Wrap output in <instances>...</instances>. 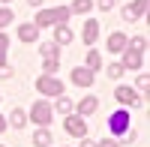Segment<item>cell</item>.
<instances>
[{"label": "cell", "instance_id": "16", "mask_svg": "<svg viewBox=\"0 0 150 147\" xmlns=\"http://www.w3.org/2000/svg\"><path fill=\"white\" fill-rule=\"evenodd\" d=\"M33 144H36V147H48V144H51V135H48L45 129H39V132L33 135Z\"/></svg>", "mask_w": 150, "mask_h": 147}, {"label": "cell", "instance_id": "24", "mask_svg": "<svg viewBox=\"0 0 150 147\" xmlns=\"http://www.w3.org/2000/svg\"><path fill=\"white\" fill-rule=\"evenodd\" d=\"M6 48H9V39L0 33V63H3V57H6Z\"/></svg>", "mask_w": 150, "mask_h": 147}, {"label": "cell", "instance_id": "30", "mask_svg": "<svg viewBox=\"0 0 150 147\" xmlns=\"http://www.w3.org/2000/svg\"><path fill=\"white\" fill-rule=\"evenodd\" d=\"M3 129H6V120H3V117H0V132H3Z\"/></svg>", "mask_w": 150, "mask_h": 147}, {"label": "cell", "instance_id": "25", "mask_svg": "<svg viewBox=\"0 0 150 147\" xmlns=\"http://www.w3.org/2000/svg\"><path fill=\"white\" fill-rule=\"evenodd\" d=\"M51 72H57V60H45V75H51Z\"/></svg>", "mask_w": 150, "mask_h": 147}, {"label": "cell", "instance_id": "10", "mask_svg": "<svg viewBox=\"0 0 150 147\" xmlns=\"http://www.w3.org/2000/svg\"><path fill=\"white\" fill-rule=\"evenodd\" d=\"M96 36H99V21H93V18H90V21H84V33H81V39L90 45Z\"/></svg>", "mask_w": 150, "mask_h": 147}, {"label": "cell", "instance_id": "2", "mask_svg": "<svg viewBox=\"0 0 150 147\" xmlns=\"http://www.w3.org/2000/svg\"><path fill=\"white\" fill-rule=\"evenodd\" d=\"M36 90L45 93V96H63V84H60L57 78H51V75H42L39 81H36Z\"/></svg>", "mask_w": 150, "mask_h": 147}, {"label": "cell", "instance_id": "1", "mask_svg": "<svg viewBox=\"0 0 150 147\" xmlns=\"http://www.w3.org/2000/svg\"><path fill=\"white\" fill-rule=\"evenodd\" d=\"M69 15H72L69 6H57V9H45V12H39L33 24H36V27H42V24H66Z\"/></svg>", "mask_w": 150, "mask_h": 147}, {"label": "cell", "instance_id": "7", "mask_svg": "<svg viewBox=\"0 0 150 147\" xmlns=\"http://www.w3.org/2000/svg\"><path fill=\"white\" fill-rule=\"evenodd\" d=\"M36 36H39V27H36V24H21L18 27V39L21 42H36Z\"/></svg>", "mask_w": 150, "mask_h": 147}, {"label": "cell", "instance_id": "22", "mask_svg": "<svg viewBox=\"0 0 150 147\" xmlns=\"http://www.w3.org/2000/svg\"><path fill=\"white\" fill-rule=\"evenodd\" d=\"M12 24V9H0V27Z\"/></svg>", "mask_w": 150, "mask_h": 147}, {"label": "cell", "instance_id": "9", "mask_svg": "<svg viewBox=\"0 0 150 147\" xmlns=\"http://www.w3.org/2000/svg\"><path fill=\"white\" fill-rule=\"evenodd\" d=\"M72 81L78 84V87H90V84H93V72L90 69H75L72 72Z\"/></svg>", "mask_w": 150, "mask_h": 147}, {"label": "cell", "instance_id": "17", "mask_svg": "<svg viewBox=\"0 0 150 147\" xmlns=\"http://www.w3.org/2000/svg\"><path fill=\"white\" fill-rule=\"evenodd\" d=\"M9 120H12V126H15V129H21L24 123H27V120H24V111H21V108H15V111H12V117H9Z\"/></svg>", "mask_w": 150, "mask_h": 147}, {"label": "cell", "instance_id": "29", "mask_svg": "<svg viewBox=\"0 0 150 147\" xmlns=\"http://www.w3.org/2000/svg\"><path fill=\"white\" fill-rule=\"evenodd\" d=\"M27 3H30V6H39V3H42V0H27Z\"/></svg>", "mask_w": 150, "mask_h": 147}, {"label": "cell", "instance_id": "21", "mask_svg": "<svg viewBox=\"0 0 150 147\" xmlns=\"http://www.w3.org/2000/svg\"><path fill=\"white\" fill-rule=\"evenodd\" d=\"M39 51H42V54H45L48 60H57V45H42Z\"/></svg>", "mask_w": 150, "mask_h": 147}, {"label": "cell", "instance_id": "20", "mask_svg": "<svg viewBox=\"0 0 150 147\" xmlns=\"http://www.w3.org/2000/svg\"><path fill=\"white\" fill-rule=\"evenodd\" d=\"M57 111H60V114H69V111H72V102L60 96V99H57Z\"/></svg>", "mask_w": 150, "mask_h": 147}, {"label": "cell", "instance_id": "3", "mask_svg": "<svg viewBox=\"0 0 150 147\" xmlns=\"http://www.w3.org/2000/svg\"><path fill=\"white\" fill-rule=\"evenodd\" d=\"M30 117H33L39 126H48V123H51V105H48V102H33Z\"/></svg>", "mask_w": 150, "mask_h": 147}, {"label": "cell", "instance_id": "4", "mask_svg": "<svg viewBox=\"0 0 150 147\" xmlns=\"http://www.w3.org/2000/svg\"><path fill=\"white\" fill-rule=\"evenodd\" d=\"M66 132L69 135H75V138H84L87 135V123H84V117H72V114H66Z\"/></svg>", "mask_w": 150, "mask_h": 147}, {"label": "cell", "instance_id": "12", "mask_svg": "<svg viewBox=\"0 0 150 147\" xmlns=\"http://www.w3.org/2000/svg\"><path fill=\"white\" fill-rule=\"evenodd\" d=\"M69 39H72V30L66 27V24H57V30H54V42H57V45H69Z\"/></svg>", "mask_w": 150, "mask_h": 147}, {"label": "cell", "instance_id": "19", "mask_svg": "<svg viewBox=\"0 0 150 147\" xmlns=\"http://www.w3.org/2000/svg\"><path fill=\"white\" fill-rule=\"evenodd\" d=\"M123 72H126V69H123V63H111V66H108V78H120Z\"/></svg>", "mask_w": 150, "mask_h": 147}, {"label": "cell", "instance_id": "18", "mask_svg": "<svg viewBox=\"0 0 150 147\" xmlns=\"http://www.w3.org/2000/svg\"><path fill=\"white\" fill-rule=\"evenodd\" d=\"M99 63H102V57H99V51H90V54H87V69H99Z\"/></svg>", "mask_w": 150, "mask_h": 147}, {"label": "cell", "instance_id": "23", "mask_svg": "<svg viewBox=\"0 0 150 147\" xmlns=\"http://www.w3.org/2000/svg\"><path fill=\"white\" fill-rule=\"evenodd\" d=\"M144 45H147L144 36H135V39H132V51H144Z\"/></svg>", "mask_w": 150, "mask_h": 147}, {"label": "cell", "instance_id": "14", "mask_svg": "<svg viewBox=\"0 0 150 147\" xmlns=\"http://www.w3.org/2000/svg\"><path fill=\"white\" fill-rule=\"evenodd\" d=\"M96 111V99H93V96H84V99L78 102V114L84 117V114H93Z\"/></svg>", "mask_w": 150, "mask_h": 147}, {"label": "cell", "instance_id": "6", "mask_svg": "<svg viewBox=\"0 0 150 147\" xmlns=\"http://www.w3.org/2000/svg\"><path fill=\"white\" fill-rule=\"evenodd\" d=\"M144 9H147V0H135L132 6L123 9V18H126V21H135L138 15H144Z\"/></svg>", "mask_w": 150, "mask_h": 147}, {"label": "cell", "instance_id": "28", "mask_svg": "<svg viewBox=\"0 0 150 147\" xmlns=\"http://www.w3.org/2000/svg\"><path fill=\"white\" fill-rule=\"evenodd\" d=\"M96 147H117V141H108V138H105V141H99Z\"/></svg>", "mask_w": 150, "mask_h": 147}, {"label": "cell", "instance_id": "8", "mask_svg": "<svg viewBox=\"0 0 150 147\" xmlns=\"http://www.w3.org/2000/svg\"><path fill=\"white\" fill-rule=\"evenodd\" d=\"M114 96H117L123 105H138V93H135L132 87H117V93H114Z\"/></svg>", "mask_w": 150, "mask_h": 147}, {"label": "cell", "instance_id": "5", "mask_svg": "<svg viewBox=\"0 0 150 147\" xmlns=\"http://www.w3.org/2000/svg\"><path fill=\"white\" fill-rule=\"evenodd\" d=\"M126 129H129V114L126 111H114V114H111V132L123 135Z\"/></svg>", "mask_w": 150, "mask_h": 147}, {"label": "cell", "instance_id": "15", "mask_svg": "<svg viewBox=\"0 0 150 147\" xmlns=\"http://www.w3.org/2000/svg\"><path fill=\"white\" fill-rule=\"evenodd\" d=\"M93 9V0H75V3L69 6V12H78V15H84V12Z\"/></svg>", "mask_w": 150, "mask_h": 147}, {"label": "cell", "instance_id": "11", "mask_svg": "<svg viewBox=\"0 0 150 147\" xmlns=\"http://www.w3.org/2000/svg\"><path fill=\"white\" fill-rule=\"evenodd\" d=\"M141 66V51H126V57H123V69H138Z\"/></svg>", "mask_w": 150, "mask_h": 147}, {"label": "cell", "instance_id": "27", "mask_svg": "<svg viewBox=\"0 0 150 147\" xmlns=\"http://www.w3.org/2000/svg\"><path fill=\"white\" fill-rule=\"evenodd\" d=\"M9 72H12V69H9L6 63H0V78H9Z\"/></svg>", "mask_w": 150, "mask_h": 147}, {"label": "cell", "instance_id": "13", "mask_svg": "<svg viewBox=\"0 0 150 147\" xmlns=\"http://www.w3.org/2000/svg\"><path fill=\"white\" fill-rule=\"evenodd\" d=\"M126 48V36L123 33H111L108 36V51H123Z\"/></svg>", "mask_w": 150, "mask_h": 147}, {"label": "cell", "instance_id": "26", "mask_svg": "<svg viewBox=\"0 0 150 147\" xmlns=\"http://www.w3.org/2000/svg\"><path fill=\"white\" fill-rule=\"evenodd\" d=\"M111 6H114V0H99V9H102V12H108Z\"/></svg>", "mask_w": 150, "mask_h": 147}, {"label": "cell", "instance_id": "31", "mask_svg": "<svg viewBox=\"0 0 150 147\" xmlns=\"http://www.w3.org/2000/svg\"><path fill=\"white\" fill-rule=\"evenodd\" d=\"M3 3H6V0H3Z\"/></svg>", "mask_w": 150, "mask_h": 147}]
</instances>
